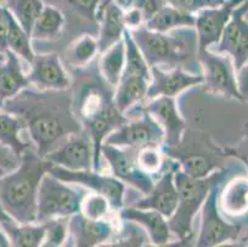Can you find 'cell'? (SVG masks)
Returning a JSON list of instances; mask_svg holds the SVG:
<instances>
[{
  "label": "cell",
  "instance_id": "cell-1",
  "mask_svg": "<svg viewBox=\"0 0 248 247\" xmlns=\"http://www.w3.org/2000/svg\"><path fill=\"white\" fill-rule=\"evenodd\" d=\"M1 109L21 119L41 157L60 146L69 135L83 130L73 114L69 89L38 90L28 87L4 101Z\"/></svg>",
  "mask_w": 248,
  "mask_h": 247
},
{
  "label": "cell",
  "instance_id": "cell-2",
  "mask_svg": "<svg viewBox=\"0 0 248 247\" xmlns=\"http://www.w3.org/2000/svg\"><path fill=\"white\" fill-rule=\"evenodd\" d=\"M90 71L78 69L80 87L76 84L77 93L72 92V109L77 120L89 133L93 142V169H100L101 146L108 135L128 121L115 105V88L96 72L95 63Z\"/></svg>",
  "mask_w": 248,
  "mask_h": 247
},
{
  "label": "cell",
  "instance_id": "cell-3",
  "mask_svg": "<svg viewBox=\"0 0 248 247\" xmlns=\"http://www.w3.org/2000/svg\"><path fill=\"white\" fill-rule=\"evenodd\" d=\"M130 31L150 67H158L164 71L183 68L190 73L202 74L199 62V41L194 26L155 33L141 25Z\"/></svg>",
  "mask_w": 248,
  "mask_h": 247
},
{
  "label": "cell",
  "instance_id": "cell-4",
  "mask_svg": "<svg viewBox=\"0 0 248 247\" xmlns=\"http://www.w3.org/2000/svg\"><path fill=\"white\" fill-rule=\"evenodd\" d=\"M51 166L32 146L21 153L17 168L0 178V205L17 224L36 223L38 187Z\"/></svg>",
  "mask_w": 248,
  "mask_h": 247
},
{
  "label": "cell",
  "instance_id": "cell-5",
  "mask_svg": "<svg viewBox=\"0 0 248 247\" xmlns=\"http://www.w3.org/2000/svg\"><path fill=\"white\" fill-rule=\"evenodd\" d=\"M231 169H216L205 178H194L182 168L177 167L174 171V183L178 192V205L175 212L168 220L170 231L182 242H189L193 237L194 219L202 209L211 188L222 182L225 176Z\"/></svg>",
  "mask_w": 248,
  "mask_h": 247
},
{
  "label": "cell",
  "instance_id": "cell-6",
  "mask_svg": "<svg viewBox=\"0 0 248 247\" xmlns=\"http://www.w3.org/2000/svg\"><path fill=\"white\" fill-rule=\"evenodd\" d=\"M126 61L119 84L115 87L114 100L121 114H128L143 104L151 82L150 66L140 52L130 29L124 31Z\"/></svg>",
  "mask_w": 248,
  "mask_h": 247
},
{
  "label": "cell",
  "instance_id": "cell-7",
  "mask_svg": "<svg viewBox=\"0 0 248 247\" xmlns=\"http://www.w3.org/2000/svg\"><path fill=\"white\" fill-rule=\"evenodd\" d=\"M85 196V189L69 187L67 182L47 172L38 187L36 223H44L55 217H71L80 212Z\"/></svg>",
  "mask_w": 248,
  "mask_h": 247
},
{
  "label": "cell",
  "instance_id": "cell-8",
  "mask_svg": "<svg viewBox=\"0 0 248 247\" xmlns=\"http://www.w3.org/2000/svg\"><path fill=\"white\" fill-rule=\"evenodd\" d=\"M218 187L214 185L202 207V223L199 235L195 241L198 247H213L229 241H236L241 232V226L227 223L221 216L218 209Z\"/></svg>",
  "mask_w": 248,
  "mask_h": 247
},
{
  "label": "cell",
  "instance_id": "cell-9",
  "mask_svg": "<svg viewBox=\"0 0 248 247\" xmlns=\"http://www.w3.org/2000/svg\"><path fill=\"white\" fill-rule=\"evenodd\" d=\"M140 148L135 147H117L103 144L101 155L108 161L111 173L123 183L136 188L142 194H148L155 185V178L146 173L137 162Z\"/></svg>",
  "mask_w": 248,
  "mask_h": 247
},
{
  "label": "cell",
  "instance_id": "cell-10",
  "mask_svg": "<svg viewBox=\"0 0 248 247\" xmlns=\"http://www.w3.org/2000/svg\"><path fill=\"white\" fill-rule=\"evenodd\" d=\"M48 173L57 177L61 181L67 183H77L93 190L94 193L101 194L109 200L112 210L119 212L125 205V185L114 176L99 173V171L94 169L69 171L58 166H51Z\"/></svg>",
  "mask_w": 248,
  "mask_h": 247
},
{
  "label": "cell",
  "instance_id": "cell-11",
  "mask_svg": "<svg viewBox=\"0 0 248 247\" xmlns=\"http://www.w3.org/2000/svg\"><path fill=\"white\" fill-rule=\"evenodd\" d=\"M140 117L127 121L126 124L111 131L105 137L103 144L117 147L161 146L164 142V131L147 112L140 110Z\"/></svg>",
  "mask_w": 248,
  "mask_h": 247
},
{
  "label": "cell",
  "instance_id": "cell-12",
  "mask_svg": "<svg viewBox=\"0 0 248 247\" xmlns=\"http://www.w3.org/2000/svg\"><path fill=\"white\" fill-rule=\"evenodd\" d=\"M248 0L234 9L231 19L225 26L217 44L210 47V51L227 54L232 60L234 71L248 62Z\"/></svg>",
  "mask_w": 248,
  "mask_h": 247
},
{
  "label": "cell",
  "instance_id": "cell-13",
  "mask_svg": "<svg viewBox=\"0 0 248 247\" xmlns=\"http://www.w3.org/2000/svg\"><path fill=\"white\" fill-rule=\"evenodd\" d=\"M199 62L204 77L202 84L207 90L225 95L226 98L242 100L236 84L233 63L227 54L205 49L199 52Z\"/></svg>",
  "mask_w": 248,
  "mask_h": 247
},
{
  "label": "cell",
  "instance_id": "cell-14",
  "mask_svg": "<svg viewBox=\"0 0 248 247\" xmlns=\"http://www.w3.org/2000/svg\"><path fill=\"white\" fill-rule=\"evenodd\" d=\"M93 142L89 133L82 131L72 133L62 144L45 156L52 166L69 171L93 169Z\"/></svg>",
  "mask_w": 248,
  "mask_h": 247
},
{
  "label": "cell",
  "instance_id": "cell-15",
  "mask_svg": "<svg viewBox=\"0 0 248 247\" xmlns=\"http://www.w3.org/2000/svg\"><path fill=\"white\" fill-rule=\"evenodd\" d=\"M168 165L164 162V168L159 178L155 182L152 190L143 199H139L131 207L140 209H151L161 213L167 219L172 216L178 205V192L174 183V171L179 167L178 161L169 158Z\"/></svg>",
  "mask_w": 248,
  "mask_h": 247
},
{
  "label": "cell",
  "instance_id": "cell-16",
  "mask_svg": "<svg viewBox=\"0 0 248 247\" xmlns=\"http://www.w3.org/2000/svg\"><path fill=\"white\" fill-rule=\"evenodd\" d=\"M245 0H226L222 5L207 8L195 14V30L199 41V52L217 44L233 10Z\"/></svg>",
  "mask_w": 248,
  "mask_h": 247
},
{
  "label": "cell",
  "instance_id": "cell-17",
  "mask_svg": "<svg viewBox=\"0 0 248 247\" xmlns=\"http://www.w3.org/2000/svg\"><path fill=\"white\" fill-rule=\"evenodd\" d=\"M145 110L155 121L158 122L164 131V142L168 148H174L182 142L183 133L186 130V122L178 112L175 99L173 97H157L151 99L150 103L134 110Z\"/></svg>",
  "mask_w": 248,
  "mask_h": 247
},
{
  "label": "cell",
  "instance_id": "cell-18",
  "mask_svg": "<svg viewBox=\"0 0 248 247\" xmlns=\"http://www.w3.org/2000/svg\"><path fill=\"white\" fill-rule=\"evenodd\" d=\"M114 232L115 226L109 219L93 220L79 212L69 217L67 242L77 247L101 246L111 240Z\"/></svg>",
  "mask_w": 248,
  "mask_h": 247
},
{
  "label": "cell",
  "instance_id": "cell-19",
  "mask_svg": "<svg viewBox=\"0 0 248 247\" xmlns=\"http://www.w3.org/2000/svg\"><path fill=\"white\" fill-rule=\"evenodd\" d=\"M28 74L30 84L38 90H66L72 85L71 77L56 53L35 54Z\"/></svg>",
  "mask_w": 248,
  "mask_h": 247
},
{
  "label": "cell",
  "instance_id": "cell-20",
  "mask_svg": "<svg viewBox=\"0 0 248 247\" xmlns=\"http://www.w3.org/2000/svg\"><path fill=\"white\" fill-rule=\"evenodd\" d=\"M151 82L146 99L151 100L157 97H173L194 85L202 84V74L190 73L183 68H173L164 71L158 67H150Z\"/></svg>",
  "mask_w": 248,
  "mask_h": 247
},
{
  "label": "cell",
  "instance_id": "cell-21",
  "mask_svg": "<svg viewBox=\"0 0 248 247\" xmlns=\"http://www.w3.org/2000/svg\"><path fill=\"white\" fill-rule=\"evenodd\" d=\"M96 22L99 24L98 49L99 54L123 40L126 29L124 10L112 0H103L99 6Z\"/></svg>",
  "mask_w": 248,
  "mask_h": 247
},
{
  "label": "cell",
  "instance_id": "cell-22",
  "mask_svg": "<svg viewBox=\"0 0 248 247\" xmlns=\"http://www.w3.org/2000/svg\"><path fill=\"white\" fill-rule=\"evenodd\" d=\"M121 220H132L145 229L155 246H164L169 244L172 231L169 229L168 220L161 213L151 209H140L135 207L121 208L119 210Z\"/></svg>",
  "mask_w": 248,
  "mask_h": 247
},
{
  "label": "cell",
  "instance_id": "cell-23",
  "mask_svg": "<svg viewBox=\"0 0 248 247\" xmlns=\"http://www.w3.org/2000/svg\"><path fill=\"white\" fill-rule=\"evenodd\" d=\"M30 85L28 74L22 69L20 57L8 49L5 52V60L0 65V99L5 101L14 98Z\"/></svg>",
  "mask_w": 248,
  "mask_h": 247
},
{
  "label": "cell",
  "instance_id": "cell-24",
  "mask_svg": "<svg viewBox=\"0 0 248 247\" xmlns=\"http://www.w3.org/2000/svg\"><path fill=\"white\" fill-rule=\"evenodd\" d=\"M218 209L227 216L238 217L248 213V178L231 180L218 193Z\"/></svg>",
  "mask_w": 248,
  "mask_h": 247
},
{
  "label": "cell",
  "instance_id": "cell-25",
  "mask_svg": "<svg viewBox=\"0 0 248 247\" xmlns=\"http://www.w3.org/2000/svg\"><path fill=\"white\" fill-rule=\"evenodd\" d=\"M6 236L10 240L11 246L15 247H38L42 246L46 225L45 223L32 224H17L11 220L8 223L0 224Z\"/></svg>",
  "mask_w": 248,
  "mask_h": 247
},
{
  "label": "cell",
  "instance_id": "cell-26",
  "mask_svg": "<svg viewBox=\"0 0 248 247\" xmlns=\"http://www.w3.org/2000/svg\"><path fill=\"white\" fill-rule=\"evenodd\" d=\"M143 25L151 31L168 33V31L174 30L178 27L194 26L195 25V15L167 4Z\"/></svg>",
  "mask_w": 248,
  "mask_h": 247
},
{
  "label": "cell",
  "instance_id": "cell-27",
  "mask_svg": "<svg viewBox=\"0 0 248 247\" xmlns=\"http://www.w3.org/2000/svg\"><path fill=\"white\" fill-rule=\"evenodd\" d=\"M66 24V17L61 9L45 5L31 31L32 40H55L61 36Z\"/></svg>",
  "mask_w": 248,
  "mask_h": 247
},
{
  "label": "cell",
  "instance_id": "cell-28",
  "mask_svg": "<svg viewBox=\"0 0 248 247\" xmlns=\"http://www.w3.org/2000/svg\"><path fill=\"white\" fill-rule=\"evenodd\" d=\"M100 54L101 57L99 60V71H100L103 78L115 88L119 84L124 67H125L126 49L124 37L123 40L112 45L110 49H108L107 51Z\"/></svg>",
  "mask_w": 248,
  "mask_h": 247
},
{
  "label": "cell",
  "instance_id": "cell-29",
  "mask_svg": "<svg viewBox=\"0 0 248 247\" xmlns=\"http://www.w3.org/2000/svg\"><path fill=\"white\" fill-rule=\"evenodd\" d=\"M24 129V122L20 117L0 109V144L14 149L20 156L25 149L32 147V145L25 142L20 136Z\"/></svg>",
  "mask_w": 248,
  "mask_h": 247
},
{
  "label": "cell",
  "instance_id": "cell-30",
  "mask_svg": "<svg viewBox=\"0 0 248 247\" xmlns=\"http://www.w3.org/2000/svg\"><path fill=\"white\" fill-rule=\"evenodd\" d=\"M120 226L115 229L114 236L107 244V246H125L142 247L152 245L150 236L140 224L132 220H121Z\"/></svg>",
  "mask_w": 248,
  "mask_h": 247
},
{
  "label": "cell",
  "instance_id": "cell-31",
  "mask_svg": "<svg viewBox=\"0 0 248 247\" xmlns=\"http://www.w3.org/2000/svg\"><path fill=\"white\" fill-rule=\"evenodd\" d=\"M31 41H32L31 36L22 29L21 25L16 21L14 15L9 10L8 49L28 63H31L36 54Z\"/></svg>",
  "mask_w": 248,
  "mask_h": 247
},
{
  "label": "cell",
  "instance_id": "cell-32",
  "mask_svg": "<svg viewBox=\"0 0 248 247\" xmlns=\"http://www.w3.org/2000/svg\"><path fill=\"white\" fill-rule=\"evenodd\" d=\"M5 5L22 29L31 36L33 24L45 8L44 0H9Z\"/></svg>",
  "mask_w": 248,
  "mask_h": 247
},
{
  "label": "cell",
  "instance_id": "cell-33",
  "mask_svg": "<svg viewBox=\"0 0 248 247\" xmlns=\"http://www.w3.org/2000/svg\"><path fill=\"white\" fill-rule=\"evenodd\" d=\"M99 53L98 41L92 35H83L78 38L68 52V61L78 68L87 67Z\"/></svg>",
  "mask_w": 248,
  "mask_h": 247
},
{
  "label": "cell",
  "instance_id": "cell-34",
  "mask_svg": "<svg viewBox=\"0 0 248 247\" xmlns=\"http://www.w3.org/2000/svg\"><path fill=\"white\" fill-rule=\"evenodd\" d=\"M180 168L194 178H205L216 171L217 166L209 156L202 153H191L179 158Z\"/></svg>",
  "mask_w": 248,
  "mask_h": 247
},
{
  "label": "cell",
  "instance_id": "cell-35",
  "mask_svg": "<svg viewBox=\"0 0 248 247\" xmlns=\"http://www.w3.org/2000/svg\"><path fill=\"white\" fill-rule=\"evenodd\" d=\"M68 221L69 217H55V219L44 221L46 225V235H45L42 246H63L68 239Z\"/></svg>",
  "mask_w": 248,
  "mask_h": 247
},
{
  "label": "cell",
  "instance_id": "cell-36",
  "mask_svg": "<svg viewBox=\"0 0 248 247\" xmlns=\"http://www.w3.org/2000/svg\"><path fill=\"white\" fill-rule=\"evenodd\" d=\"M137 162L140 167L150 176L161 174L164 168V160L162 157L161 146H146L139 149Z\"/></svg>",
  "mask_w": 248,
  "mask_h": 247
},
{
  "label": "cell",
  "instance_id": "cell-37",
  "mask_svg": "<svg viewBox=\"0 0 248 247\" xmlns=\"http://www.w3.org/2000/svg\"><path fill=\"white\" fill-rule=\"evenodd\" d=\"M111 210L109 200L104 196L98 193L85 196L82 201L80 213L84 216L93 219V220H100V219H108Z\"/></svg>",
  "mask_w": 248,
  "mask_h": 247
},
{
  "label": "cell",
  "instance_id": "cell-38",
  "mask_svg": "<svg viewBox=\"0 0 248 247\" xmlns=\"http://www.w3.org/2000/svg\"><path fill=\"white\" fill-rule=\"evenodd\" d=\"M166 1L168 5H172L174 8L195 15L198 11L202 10V9L222 5L226 0H166Z\"/></svg>",
  "mask_w": 248,
  "mask_h": 247
},
{
  "label": "cell",
  "instance_id": "cell-39",
  "mask_svg": "<svg viewBox=\"0 0 248 247\" xmlns=\"http://www.w3.org/2000/svg\"><path fill=\"white\" fill-rule=\"evenodd\" d=\"M63 1L71 6L72 10H76L80 16L85 17L94 24H98L96 15L103 0H63Z\"/></svg>",
  "mask_w": 248,
  "mask_h": 247
},
{
  "label": "cell",
  "instance_id": "cell-40",
  "mask_svg": "<svg viewBox=\"0 0 248 247\" xmlns=\"http://www.w3.org/2000/svg\"><path fill=\"white\" fill-rule=\"evenodd\" d=\"M21 161V156L17 155L14 149L9 148L0 144V169L4 172H11L17 168Z\"/></svg>",
  "mask_w": 248,
  "mask_h": 247
},
{
  "label": "cell",
  "instance_id": "cell-41",
  "mask_svg": "<svg viewBox=\"0 0 248 247\" xmlns=\"http://www.w3.org/2000/svg\"><path fill=\"white\" fill-rule=\"evenodd\" d=\"M164 5H167L166 0H139L135 6L141 10L142 15H143V20L146 22L155 13H158Z\"/></svg>",
  "mask_w": 248,
  "mask_h": 247
},
{
  "label": "cell",
  "instance_id": "cell-42",
  "mask_svg": "<svg viewBox=\"0 0 248 247\" xmlns=\"http://www.w3.org/2000/svg\"><path fill=\"white\" fill-rule=\"evenodd\" d=\"M9 33V9L6 5H0V52L8 51Z\"/></svg>",
  "mask_w": 248,
  "mask_h": 247
},
{
  "label": "cell",
  "instance_id": "cell-43",
  "mask_svg": "<svg viewBox=\"0 0 248 247\" xmlns=\"http://www.w3.org/2000/svg\"><path fill=\"white\" fill-rule=\"evenodd\" d=\"M124 20H125V25L127 29L132 30V29H136V27L141 26V25L145 24V20H143V15H142L141 10L136 6L134 8H130L127 10L124 11Z\"/></svg>",
  "mask_w": 248,
  "mask_h": 247
},
{
  "label": "cell",
  "instance_id": "cell-44",
  "mask_svg": "<svg viewBox=\"0 0 248 247\" xmlns=\"http://www.w3.org/2000/svg\"><path fill=\"white\" fill-rule=\"evenodd\" d=\"M236 84L242 100H248V62L236 71Z\"/></svg>",
  "mask_w": 248,
  "mask_h": 247
},
{
  "label": "cell",
  "instance_id": "cell-45",
  "mask_svg": "<svg viewBox=\"0 0 248 247\" xmlns=\"http://www.w3.org/2000/svg\"><path fill=\"white\" fill-rule=\"evenodd\" d=\"M112 1H114L116 5H119L124 11H125L130 8H134L139 0H112Z\"/></svg>",
  "mask_w": 248,
  "mask_h": 247
},
{
  "label": "cell",
  "instance_id": "cell-46",
  "mask_svg": "<svg viewBox=\"0 0 248 247\" xmlns=\"http://www.w3.org/2000/svg\"><path fill=\"white\" fill-rule=\"evenodd\" d=\"M4 173H6V172H4L3 169H0V178H1V176H3ZM13 219H11L9 215H6V213L4 212L3 208H1V205H0V224L3 223H8V221H11Z\"/></svg>",
  "mask_w": 248,
  "mask_h": 247
},
{
  "label": "cell",
  "instance_id": "cell-47",
  "mask_svg": "<svg viewBox=\"0 0 248 247\" xmlns=\"http://www.w3.org/2000/svg\"><path fill=\"white\" fill-rule=\"evenodd\" d=\"M11 246L10 244V240L9 237L6 236V234L4 232V230L0 228V247H9Z\"/></svg>",
  "mask_w": 248,
  "mask_h": 247
},
{
  "label": "cell",
  "instance_id": "cell-48",
  "mask_svg": "<svg viewBox=\"0 0 248 247\" xmlns=\"http://www.w3.org/2000/svg\"><path fill=\"white\" fill-rule=\"evenodd\" d=\"M5 60V52H0V65Z\"/></svg>",
  "mask_w": 248,
  "mask_h": 247
},
{
  "label": "cell",
  "instance_id": "cell-49",
  "mask_svg": "<svg viewBox=\"0 0 248 247\" xmlns=\"http://www.w3.org/2000/svg\"><path fill=\"white\" fill-rule=\"evenodd\" d=\"M9 0H0V4H6Z\"/></svg>",
  "mask_w": 248,
  "mask_h": 247
},
{
  "label": "cell",
  "instance_id": "cell-50",
  "mask_svg": "<svg viewBox=\"0 0 248 247\" xmlns=\"http://www.w3.org/2000/svg\"><path fill=\"white\" fill-rule=\"evenodd\" d=\"M3 104H4V101H3V100H1V99H0V109L3 108Z\"/></svg>",
  "mask_w": 248,
  "mask_h": 247
},
{
  "label": "cell",
  "instance_id": "cell-51",
  "mask_svg": "<svg viewBox=\"0 0 248 247\" xmlns=\"http://www.w3.org/2000/svg\"><path fill=\"white\" fill-rule=\"evenodd\" d=\"M246 165H247V166H248V161H246Z\"/></svg>",
  "mask_w": 248,
  "mask_h": 247
}]
</instances>
